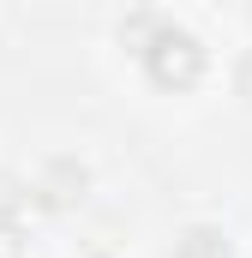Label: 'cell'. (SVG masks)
<instances>
[{"label": "cell", "instance_id": "cell-8", "mask_svg": "<svg viewBox=\"0 0 252 258\" xmlns=\"http://www.w3.org/2000/svg\"><path fill=\"white\" fill-rule=\"evenodd\" d=\"M90 258H114V252H90Z\"/></svg>", "mask_w": 252, "mask_h": 258}, {"label": "cell", "instance_id": "cell-4", "mask_svg": "<svg viewBox=\"0 0 252 258\" xmlns=\"http://www.w3.org/2000/svg\"><path fill=\"white\" fill-rule=\"evenodd\" d=\"M156 24H162V12H132V18L120 24V48H132V54H138V48L156 36Z\"/></svg>", "mask_w": 252, "mask_h": 258}, {"label": "cell", "instance_id": "cell-6", "mask_svg": "<svg viewBox=\"0 0 252 258\" xmlns=\"http://www.w3.org/2000/svg\"><path fill=\"white\" fill-rule=\"evenodd\" d=\"M0 258H24V228H18V216L0 222Z\"/></svg>", "mask_w": 252, "mask_h": 258}, {"label": "cell", "instance_id": "cell-5", "mask_svg": "<svg viewBox=\"0 0 252 258\" xmlns=\"http://www.w3.org/2000/svg\"><path fill=\"white\" fill-rule=\"evenodd\" d=\"M24 198H30V186H24L18 174H6V168H0V222H12V216L24 210Z\"/></svg>", "mask_w": 252, "mask_h": 258}, {"label": "cell", "instance_id": "cell-2", "mask_svg": "<svg viewBox=\"0 0 252 258\" xmlns=\"http://www.w3.org/2000/svg\"><path fill=\"white\" fill-rule=\"evenodd\" d=\"M36 204H48V210H72V204H84L90 192V168L78 162V156H54V162H42V174H36Z\"/></svg>", "mask_w": 252, "mask_h": 258}, {"label": "cell", "instance_id": "cell-7", "mask_svg": "<svg viewBox=\"0 0 252 258\" xmlns=\"http://www.w3.org/2000/svg\"><path fill=\"white\" fill-rule=\"evenodd\" d=\"M240 96H246V102H252V54H246V60H240Z\"/></svg>", "mask_w": 252, "mask_h": 258}, {"label": "cell", "instance_id": "cell-1", "mask_svg": "<svg viewBox=\"0 0 252 258\" xmlns=\"http://www.w3.org/2000/svg\"><path fill=\"white\" fill-rule=\"evenodd\" d=\"M138 60H144V78L156 84V90H192L198 78H204V66H210V54H204V42L192 36V30H180V24H156V36L138 48Z\"/></svg>", "mask_w": 252, "mask_h": 258}, {"label": "cell", "instance_id": "cell-3", "mask_svg": "<svg viewBox=\"0 0 252 258\" xmlns=\"http://www.w3.org/2000/svg\"><path fill=\"white\" fill-rule=\"evenodd\" d=\"M174 258H234V246H228V234H222V228L192 222L186 234L174 240Z\"/></svg>", "mask_w": 252, "mask_h": 258}]
</instances>
